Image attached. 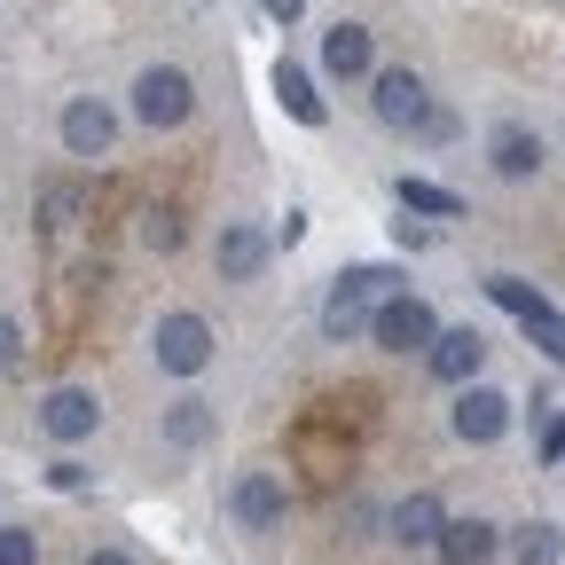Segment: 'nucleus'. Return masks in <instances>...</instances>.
Here are the masks:
<instances>
[{
  "label": "nucleus",
  "mask_w": 565,
  "mask_h": 565,
  "mask_svg": "<svg viewBox=\"0 0 565 565\" xmlns=\"http://www.w3.org/2000/svg\"><path fill=\"white\" fill-rule=\"evenodd\" d=\"M487 299L503 307V315H511V322H519V330L550 353V362H565V315L534 291V282H519V275H487Z\"/></svg>",
  "instance_id": "nucleus-1"
},
{
  "label": "nucleus",
  "mask_w": 565,
  "mask_h": 565,
  "mask_svg": "<svg viewBox=\"0 0 565 565\" xmlns=\"http://www.w3.org/2000/svg\"><path fill=\"white\" fill-rule=\"evenodd\" d=\"M189 110H196V79L181 63H150L134 79V118L150 126V134H166V126H189Z\"/></svg>",
  "instance_id": "nucleus-2"
},
{
  "label": "nucleus",
  "mask_w": 565,
  "mask_h": 565,
  "mask_svg": "<svg viewBox=\"0 0 565 565\" xmlns=\"http://www.w3.org/2000/svg\"><path fill=\"white\" fill-rule=\"evenodd\" d=\"M370 338H377L385 353H433L440 315L424 307V299H408V291H393V299H377V307H370Z\"/></svg>",
  "instance_id": "nucleus-3"
},
{
  "label": "nucleus",
  "mask_w": 565,
  "mask_h": 565,
  "mask_svg": "<svg viewBox=\"0 0 565 565\" xmlns=\"http://www.w3.org/2000/svg\"><path fill=\"white\" fill-rule=\"evenodd\" d=\"M228 519H236L244 534H275L282 519H291V487H282V471H236Z\"/></svg>",
  "instance_id": "nucleus-4"
},
{
  "label": "nucleus",
  "mask_w": 565,
  "mask_h": 565,
  "mask_svg": "<svg viewBox=\"0 0 565 565\" xmlns=\"http://www.w3.org/2000/svg\"><path fill=\"white\" fill-rule=\"evenodd\" d=\"M150 353H158L166 377H196V370L212 362V322H204V315H166V322L150 330Z\"/></svg>",
  "instance_id": "nucleus-5"
},
{
  "label": "nucleus",
  "mask_w": 565,
  "mask_h": 565,
  "mask_svg": "<svg viewBox=\"0 0 565 565\" xmlns=\"http://www.w3.org/2000/svg\"><path fill=\"white\" fill-rule=\"evenodd\" d=\"M95 424H103V401H95L87 385H55V393L40 401V433H47L55 448H79V440H95Z\"/></svg>",
  "instance_id": "nucleus-6"
},
{
  "label": "nucleus",
  "mask_w": 565,
  "mask_h": 565,
  "mask_svg": "<svg viewBox=\"0 0 565 565\" xmlns=\"http://www.w3.org/2000/svg\"><path fill=\"white\" fill-rule=\"evenodd\" d=\"M55 134H63V150H71V158H110V141H118V110H110V103H95V95H71V103H63V118H55Z\"/></svg>",
  "instance_id": "nucleus-7"
},
{
  "label": "nucleus",
  "mask_w": 565,
  "mask_h": 565,
  "mask_svg": "<svg viewBox=\"0 0 565 565\" xmlns=\"http://www.w3.org/2000/svg\"><path fill=\"white\" fill-rule=\"evenodd\" d=\"M456 440H471V448H494L511 433V401L494 393V385H456Z\"/></svg>",
  "instance_id": "nucleus-8"
},
{
  "label": "nucleus",
  "mask_w": 565,
  "mask_h": 565,
  "mask_svg": "<svg viewBox=\"0 0 565 565\" xmlns=\"http://www.w3.org/2000/svg\"><path fill=\"white\" fill-rule=\"evenodd\" d=\"M370 87H377V118L393 134H416L424 118H433V95H424L416 71H370Z\"/></svg>",
  "instance_id": "nucleus-9"
},
{
  "label": "nucleus",
  "mask_w": 565,
  "mask_h": 565,
  "mask_svg": "<svg viewBox=\"0 0 565 565\" xmlns=\"http://www.w3.org/2000/svg\"><path fill=\"white\" fill-rule=\"evenodd\" d=\"M487 166L503 173V181H534L542 173V134L526 118H503V126L487 134Z\"/></svg>",
  "instance_id": "nucleus-10"
},
{
  "label": "nucleus",
  "mask_w": 565,
  "mask_h": 565,
  "mask_svg": "<svg viewBox=\"0 0 565 565\" xmlns=\"http://www.w3.org/2000/svg\"><path fill=\"white\" fill-rule=\"evenodd\" d=\"M212 267H221V282H252V275L267 267V228H259V221H221Z\"/></svg>",
  "instance_id": "nucleus-11"
},
{
  "label": "nucleus",
  "mask_w": 565,
  "mask_h": 565,
  "mask_svg": "<svg viewBox=\"0 0 565 565\" xmlns=\"http://www.w3.org/2000/svg\"><path fill=\"white\" fill-rule=\"evenodd\" d=\"M424 362H433V377H440V385H479L487 338H479V330H440V338H433V353H424Z\"/></svg>",
  "instance_id": "nucleus-12"
},
{
  "label": "nucleus",
  "mask_w": 565,
  "mask_h": 565,
  "mask_svg": "<svg viewBox=\"0 0 565 565\" xmlns=\"http://www.w3.org/2000/svg\"><path fill=\"white\" fill-rule=\"evenodd\" d=\"M322 63L338 71V79H370V71H377L370 24H330V32H322Z\"/></svg>",
  "instance_id": "nucleus-13"
},
{
  "label": "nucleus",
  "mask_w": 565,
  "mask_h": 565,
  "mask_svg": "<svg viewBox=\"0 0 565 565\" xmlns=\"http://www.w3.org/2000/svg\"><path fill=\"white\" fill-rule=\"evenodd\" d=\"M448 565H487L494 550H503V534H494L487 519H440V542H433Z\"/></svg>",
  "instance_id": "nucleus-14"
},
{
  "label": "nucleus",
  "mask_w": 565,
  "mask_h": 565,
  "mask_svg": "<svg viewBox=\"0 0 565 565\" xmlns=\"http://www.w3.org/2000/svg\"><path fill=\"white\" fill-rule=\"evenodd\" d=\"M275 95H282V110H291L299 126H330V110H322V95H315V79H307V71H299L291 55H282V63H275Z\"/></svg>",
  "instance_id": "nucleus-15"
},
{
  "label": "nucleus",
  "mask_w": 565,
  "mask_h": 565,
  "mask_svg": "<svg viewBox=\"0 0 565 565\" xmlns=\"http://www.w3.org/2000/svg\"><path fill=\"white\" fill-rule=\"evenodd\" d=\"M393 196H401V212H424V221H463V196H456V189H440V181L401 173V181H393Z\"/></svg>",
  "instance_id": "nucleus-16"
},
{
  "label": "nucleus",
  "mask_w": 565,
  "mask_h": 565,
  "mask_svg": "<svg viewBox=\"0 0 565 565\" xmlns=\"http://www.w3.org/2000/svg\"><path fill=\"white\" fill-rule=\"evenodd\" d=\"M393 542H408V550L440 542V503H433V494H408V503L393 511Z\"/></svg>",
  "instance_id": "nucleus-17"
},
{
  "label": "nucleus",
  "mask_w": 565,
  "mask_h": 565,
  "mask_svg": "<svg viewBox=\"0 0 565 565\" xmlns=\"http://www.w3.org/2000/svg\"><path fill=\"white\" fill-rule=\"evenodd\" d=\"M158 433H166L173 448H204V440H212V401H196V393H189V401H173Z\"/></svg>",
  "instance_id": "nucleus-18"
},
{
  "label": "nucleus",
  "mask_w": 565,
  "mask_h": 565,
  "mask_svg": "<svg viewBox=\"0 0 565 565\" xmlns=\"http://www.w3.org/2000/svg\"><path fill=\"white\" fill-rule=\"evenodd\" d=\"M322 338H330V345H345V338H370V299L330 291V299H322Z\"/></svg>",
  "instance_id": "nucleus-19"
},
{
  "label": "nucleus",
  "mask_w": 565,
  "mask_h": 565,
  "mask_svg": "<svg viewBox=\"0 0 565 565\" xmlns=\"http://www.w3.org/2000/svg\"><path fill=\"white\" fill-rule=\"evenodd\" d=\"M511 557H519V565H557L565 542H557V526H519V534H511Z\"/></svg>",
  "instance_id": "nucleus-20"
},
{
  "label": "nucleus",
  "mask_w": 565,
  "mask_h": 565,
  "mask_svg": "<svg viewBox=\"0 0 565 565\" xmlns=\"http://www.w3.org/2000/svg\"><path fill=\"white\" fill-rule=\"evenodd\" d=\"M393 282H401V267H345L338 291H353V299H393Z\"/></svg>",
  "instance_id": "nucleus-21"
},
{
  "label": "nucleus",
  "mask_w": 565,
  "mask_h": 565,
  "mask_svg": "<svg viewBox=\"0 0 565 565\" xmlns=\"http://www.w3.org/2000/svg\"><path fill=\"white\" fill-rule=\"evenodd\" d=\"M0 565H40V534L32 526H0Z\"/></svg>",
  "instance_id": "nucleus-22"
},
{
  "label": "nucleus",
  "mask_w": 565,
  "mask_h": 565,
  "mask_svg": "<svg viewBox=\"0 0 565 565\" xmlns=\"http://www.w3.org/2000/svg\"><path fill=\"white\" fill-rule=\"evenodd\" d=\"M141 244H150V252H181V221H173V212H150V221H141Z\"/></svg>",
  "instance_id": "nucleus-23"
},
{
  "label": "nucleus",
  "mask_w": 565,
  "mask_h": 565,
  "mask_svg": "<svg viewBox=\"0 0 565 565\" xmlns=\"http://www.w3.org/2000/svg\"><path fill=\"white\" fill-rule=\"evenodd\" d=\"M87 479H95V471H87L79 456H55V463H47V487H55V494H79Z\"/></svg>",
  "instance_id": "nucleus-24"
},
{
  "label": "nucleus",
  "mask_w": 565,
  "mask_h": 565,
  "mask_svg": "<svg viewBox=\"0 0 565 565\" xmlns=\"http://www.w3.org/2000/svg\"><path fill=\"white\" fill-rule=\"evenodd\" d=\"M17 362H24V322L0 315V370H17Z\"/></svg>",
  "instance_id": "nucleus-25"
},
{
  "label": "nucleus",
  "mask_w": 565,
  "mask_h": 565,
  "mask_svg": "<svg viewBox=\"0 0 565 565\" xmlns=\"http://www.w3.org/2000/svg\"><path fill=\"white\" fill-rule=\"evenodd\" d=\"M542 456H550V463H557V456H565V416H557V408H550V416H542Z\"/></svg>",
  "instance_id": "nucleus-26"
},
{
  "label": "nucleus",
  "mask_w": 565,
  "mask_h": 565,
  "mask_svg": "<svg viewBox=\"0 0 565 565\" xmlns=\"http://www.w3.org/2000/svg\"><path fill=\"white\" fill-rule=\"evenodd\" d=\"M259 9H267V17H275V24H291V17H299V9H307V0H259Z\"/></svg>",
  "instance_id": "nucleus-27"
},
{
  "label": "nucleus",
  "mask_w": 565,
  "mask_h": 565,
  "mask_svg": "<svg viewBox=\"0 0 565 565\" xmlns=\"http://www.w3.org/2000/svg\"><path fill=\"white\" fill-rule=\"evenodd\" d=\"M87 565H134L126 550H87Z\"/></svg>",
  "instance_id": "nucleus-28"
}]
</instances>
